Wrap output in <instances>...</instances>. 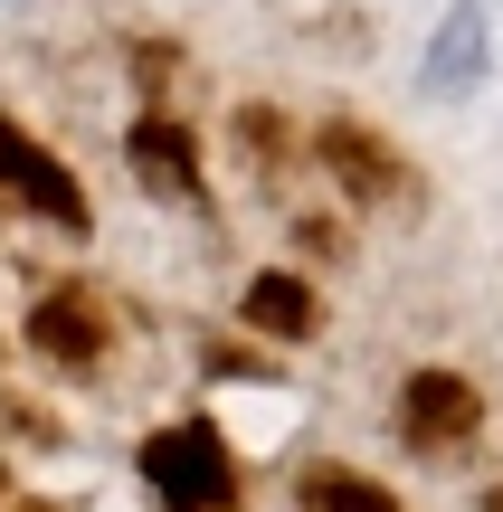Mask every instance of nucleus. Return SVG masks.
<instances>
[{
    "mask_svg": "<svg viewBox=\"0 0 503 512\" xmlns=\"http://www.w3.org/2000/svg\"><path fill=\"white\" fill-rule=\"evenodd\" d=\"M143 494L152 512H247V465L219 437V418H171L143 437Z\"/></svg>",
    "mask_w": 503,
    "mask_h": 512,
    "instance_id": "obj_1",
    "label": "nucleus"
},
{
    "mask_svg": "<svg viewBox=\"0 0 503 512\" xmlns=\"http://www.w3.org/2000/svg\"><path fill=\"white\" fill-rule=\"evenodd\" d=\"M304 152H314V171L352 209H399V219L418 209V162L390 143V133H371L361 114H323V124L304 133Z\"/></svg>",
    "mask_w": 503,
    "mask_h": 512,
    "instance_id": "obj_2",
    "label": "nucleus"
},
{
    "mask_svg": "<svg viewBox=\"0 0 503 512\" xmlns=\"http://www.w3.org/2000/svg\"><path fill=\"white\" fill-rule=\"evenodd\" d=\"M485 437V389L466 380V370H409L399 380V446L409 456H428V465H447L456 446H475Z\"/></svg>",
    "mask_w": 503,
    "mask_h": 512,
    "instance_id": "obj_3",
    "label": "nucleus"
},
{
    "mask_svg": "<svg viewBox=\"0 0 503 512\" xmlns=\"http://www.w3.org/2000/svg\"><path fill=\"white\" fill-rule=\"evenodd\" d=\"M0 200H19L29 219H48L57 238H86L95 228V200L76 190V171L57 162L29 124H10V114H0Z\"/></svg>",
    "mask_w": 503,
    "mask_h": 512,
    "instance_id": "obj_4",
    "label": "nucleus"
},
{
    "mask_svg": "<svg viewBox=\"0 0 503 512\" xmlns=\"http://www.w3.org/2000/svg\"><path fill=\"white\" fill-rule=\"evenodd\" d=\"M19 332H29V351L48 370H67V380H95V370L114 361V313H105V294H95V285H48Z\"/></svg>",
    "mask_w": 503,
    "mask_h": 512,
    "instance_id": "obj_5",
    "label": "nucleus"
},
{
    "mask_svg": "<svg viewBox=\"0 0 503 512\" xmlns=\"http://www.w3.org/2000/svg\"><path fill=\"white\" fill-rule=\"evenodd\" d=\"M124 162H133V181H143L152 200H171V209H200L209 200V162H200L190 114H133V124H124Z\"/></svg>",
    "mask_w": 503,
    "mask_h": 512,
    "instance_id": "obj_6",
    "label": "nucleus"
},
{
    "mask_svg": "<svg viewBox=\"0 0 503 512\" xmlns=\"http://www.w3.org/2000/svg\"><path fill=\"white\" fill-rule=\"evenodd\" d=\"M485 67H494V29H485V0H456L447 19H437V38H428V67H418V86L447 105V95H475L485 86Z\"/></svg>",
    "mask_w": 503,
    "mask_h": 512,
    "instance_id": "obj_7",
    "label": "nucleus"
},
{
    "mask_svg": "<svg viewBox=\"0 0 503 512\" xmlns=\"http://www.w3.org/2000/svg\"><path fill=\"white\" fill-rule=\"evenodd\" d=\"M238 323H247V332H266V342H314V332H323V294L304 285L295 266H266V275H247Z\"/></svg>",
    "mask_w": 503,
    "mask_h": 512,
    "instance_id": "obj_8",
    "label": "nucleus"
},
{
    "mask_svg": "<svg viewBox=\"0 0 503 512\" xmlns=\"http://www.w3.org/2000/svg\"><path fill=\"white\" fill-rule=\"evenodd\" d=\"M228 152H238L247 171H257L266 190H285L304 171V133L285 124V105H266V95H247V105H228Z\"/></svg>",
    "mask_w": 503,
    "mask_h": 512,
    "instance_id": "obj_9",
    "label": "nucleus"
},
{
    "mask_svg": "<svg viewBox=\"0 0 503 512\" xmlns=\"http://www.w3.org/2000/svg\"><path fill=\"white\" fill-rule=\"evenodd\" d=\"M295 512H399L390 484L352 475V465H304L295 475Z\"/></svg>",
    "mask_w": 503,
    "mask_h": 512,
    "instance_id": "obj_10",
    "label": "nucleus"
},
{
    "mask_svg": "<svg viewBox=\"0 0 503 512\" xmlns=\"http://www.w3.org/2000/svg\"><path fill=\"white\" fill-rule=\"evenodd\" d=\"M200 370H209V380H266V361H257L247 342H209V351H200Z\"/></svg>",
    "mask_w": 503,
    "mask_h": 512,
    "instance_id": "obj_11",
    "label": "nucleus"
},
{
    "mask_svg": "<svg viewBox=\"0 0 503 512\" xmlns=\"http://www.w3.org/2000/svg\"><path fill=\"white\" fill-rule=\"evenodd\" d=\"M0 512H57V503H38V494H19V484H0Z\"/></svg>",
    "mask_w": 503,
    "mask_h": 512,
    "instance_id": "obj_12",
    "label": "nucleus"
},
{
    "mask_svg": "<svg viewBox=\"0 0 503 512\" xmlns=\"http://www.w3.org/2000/svg\"><path fill=\"white\" fill-rule=\"evenodd\" d=\"M485 512H503V484H485Z\"/></svg>",
    "mask_w": 503,
    "mask_h": 512,
    "instance_id": "obj_13",
    "label": "nucleus"
}]
</instances>
